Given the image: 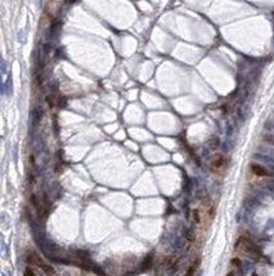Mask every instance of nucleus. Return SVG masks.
I'll return each instance as SVG.
<instances>
[{"mask_svg":"<svg viewBox=\"0 0 274 276\" xmlns=\"http://www.w3.org/2000/svg\"><path fill=\"white\" fill-rule=\"evenodd\" d=\"M225 166V157L223 156L221 154H215L212 157H211V161H210V169L214 172V173H219L224 169Z\"/></svg>","mask_w":274,"mask_h":276,"instance_id":"1","label":"nucleus"},{"mask_svg":"<svg viewBox=\"0 0 274 276\" xmlns=\"http://www.w3.org/2000/svg\"><path fill=\"white\" fill-rule=\"evenodd\" d=\"M30 261L32 263H35L36 266H39L42 271H44V274L46 275V276H58L55 274V271L52 268V266H49V265H46L44 261H41L38 256H32V257H30Z\"/></svg>","mask_w":274,"mask_h":276,"instance_id":"2","label":"nucleus"},{"mask_svg":"<svg viewBox=\"0 0 274 276\" xmlns=\"http://www.w3.org/2000/svg\"><path fill=\"white\" fill-rule=\"evenodd\" d=\"M250 169H251V172L254 173L255 176H257V177H266V176H269L268 169H265L264 166L259 165V164H251V165H250Z\"/></svg>","mask_w":274,"mask_h":276,"instance_id":"3","label":"nucleus"},{"mask_svg":"<svg viewBox=\"0 0 274 276\" xmlns=\"http://www.w3.org/2000/svg\"><path fill=\"white\" fill-rule=\"evenodd\" d=\"M198 262H199V261L197 259L196 262H194V263H193V265H192V266L189 267L188 272H187V276H193V275H194V271H196V268H197V266H198Z\"/></svg>","mask_w":274,"mask_h":276,"instance_id":"4","label":"nucleus"},{"mask_svg":"<svg viewBox=\"0 0 274 276\" xmlns=\"http://www.w3.org/2000/svg\"><path fill=\"white\" fill-rule=\"evenodd\" d=\"M23 275H25V276H36V275H35V271L32 270L31 267H26V268H25V271H23Z\"/></svg>","mask_w":274,"mask_h":276,"instance_id":"5","label":"nucleus"},{"mask_svg":"<svg viewBox=\"0 0 274 276\" xmlns=\"http://www.w3.org/2000/svg\"><path fill=\"white\" fill-rule=\"evenodd\" d=\"M151 261H152V256H148V258L146 259V262L143 263V268H146V270H147V268H149L151 267Z\"/></svg>","mask_w":274,"mask_h":276,"instance_id":"6","label":"nucleus"},{"mask_svg":"<svg viewBox=\"0 0 274 276\" xmlns=\"http://www.w3.org/2000/svg\"><path fill=\"white\" fill-rule=\"evenodd\" d=\"M232 266H233V267H237V268H240V267H241V261H240L238 258H233V259H232Z\"/></svg>","mask_w":274,"mask_h":276,"instance_id":"7","label":"nucleus"},{"mask_svg":"<svg viewBox=\"0 0 274 276\" xmlns=\"http://www.w3.org/2000/svg\"><path fill=\"white\" fill-rule=\"evenodd\" d=\"M193 218H194V221H196L197 223H199V221H201V218H199V212L196 209V210H193Z\"/></svg>","mask_w":274,"mask_h":276,"instance_id":"8","label":"nucleus"},{"mask_svg":"<svg viewBox=\"0 0 274 276\" xmlns=\"http://www.w3.org/2000/svg\"><path fill=\"white\" fill-rule=\"evenodd\" d=\"M227 276H236V274H234V271H230V272H229V274H228Z\"/></svg>","mask_w":274,"mask_h":276,"instance_id":"9","label":"nucleus"}]
</instances>
